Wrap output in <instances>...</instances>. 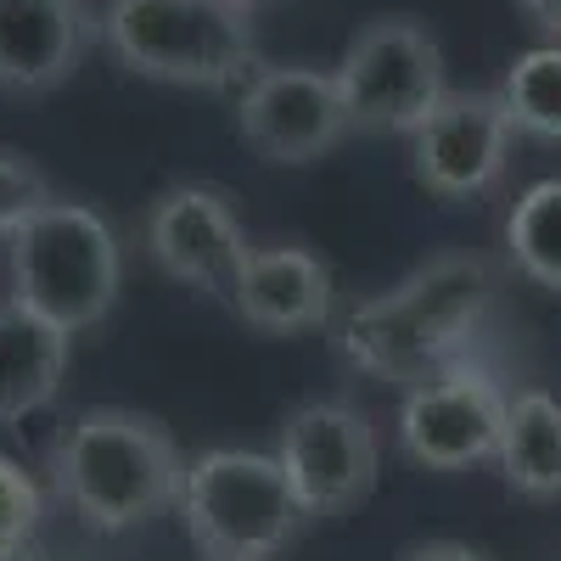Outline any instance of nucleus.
I'll use <instances>...</instances> for the list:
<instances>
[{"instance_id":"obj_7","label":"nucleus","mask_w":561,"mask_h":561,"mask_svg":"<svg viewBox=\"0 0 561 561\" xmlns=\"http://www.w3.org/2000/svg\"><path fill=\"white\" fill-rule=\"evenodd\" d=\"M275 460L309 517H343L377 489V427L348 399H309L280 421Z\"/></svg>"},{"instance_id":"obj_19","label":"nucleus","mask_w":561,"mask_h":561,"mask_svg":"<svg viewBox=\"0 0 561 561\" xmlns=\"http://www.w3.org/2000/svg\"><path fill=\"white\" fill-rule=\"evenodd\" d=\"M45 203H57L51 180H45L28 158L0 147V242H12Z\"/></svg>"},{"instance_id":"obj_15","label":"nucleus","mask_w":561,"mask_h":561,"mask_svg":"<svg viewBox=\"0 0 561 561\" xmlns=\"http://www.w3.org/2000/svg\"><path fill=\"white\" fill-rule=\"evenodd\" d=\"M500 478L523 500H561V404L539 388L517 393L500 433Z\"/></svg>"},{"instance_id":"obj_20","label":"nucleus","mask_w":561,"mask_h":561,"mask_svg":"<svg viewBox=\"0 0 561 561\" xmlns=\"http://www.w3.org/2000/svg\"><path fill=\"white\" fill-rule=\"evenodd\" d=\"M399 561H489L472 545H455V539H427V545H410Z\"/></svg>"},{"instance_id":"obj_6","label":"nucleus","mask_w":561,"mask_h":561,"mask_svg":"<svg viewBox=\"0 0 561 561\" xmlns=\"http://www.w3.org/2000/svg\"><path fill=\"white\" fill-rule=\"evenodd\" d=\"M348 124L365 135H415V124L444 102V51L415 18L365 23L337 62Z\"/></svg>"},{"instance_id":"obj_13","label":"nucleus","mask_w":561,"mask_h":561,"mask_svg":"<svg viewBox=\"0 0 561 561\" xmlns=\"http://www.w3.org/2000/svg\"><path fill=\"white\" fill-rule=\"evenodd\" d=\"M230 304L253 332L293 337V332H320L332 320L337 287L320 253L280 242V248H253L242 259L237 280H230Z\"/></svg>"},{"instance_id":"obj_4","label":"nucleus","mask_w":561,"mask_h":561,"mask_svg":"<svg viewBox=\"0 0 561 561\" xmlns=\"http://www.w3.org/2000/svg\"><path fill=\"white\" fill-rule=\"evenodd\" d=\"M7 248H12V304L34 309L68 337L107 320L124 280V253L113 225L96 208L57 197Z\"/></svg>"},{"instance_id":"obj_18","label":"nucleus","mask_w":561,"mask_h":561,"mask_svg":"<svg viewBox=\"0 0 561 561\" xmlns=\"http://www.w3.org/2000/svg\"><path fill=\"white\" fill-rule=\"evenodd\" d=\"M39 534V489L18 460L0 455V561H23Z\"/></svg>"},{"instance_id":"obj_21","label":"nucleus","mask_w":561,"mask_h":561,"mask_svg":"<svg viewBox=\"0 0 561 561\" xmlns=\"http://www.w3.org/2000/svg\"><path fill=\"white\" fill-rule=\"evenodd\" d=\"M517 7H523V18H528L534 28H545V34L561 39V0H517Z\"/></svg>"},{"instance_id":"obj_2","label":"nucleus","mask_w":561,"mask_h":561,"mask_svg":"<svg viewBox=\"0 0 561 561\" xmlns=\"http://www.w3.org/2000/svg\"><path fill=\"white\" fill-rule=\"evenodd\" d=\"M51 483L96 534H129L180 505L185 460L152 415L84 410L51 449Z\"/></svg>"},{"instance_id":"obj_3","label":"nucleus","mask_w":561,"mask_h":561,"mask_svg":"<svg viewBox=\"0 0 561 561\" xmlns=\"http://www.w3.org/2000/svg\"><path fill=\"white\" fill-rule=\"evenodd\" d=\"M102 34L135 79L158 84L225 90L264 68L253 7L242 0H113Z\"/></svg>"},{"instance_id":"obj_10","label":"nucleus","mask_w":561,"mask_h":561,"mask_svg":"<svg viewBox=\"0 0 561 561\" xmlns=\"http://www.w3.org/2000/svg\"><path fill=\"white\" fill-rule=\"evenodd\" d=\"M237 129L264 163H314L354 129L337 73L325 68H259L242 84Z\"/></svg>"},{"instance_id":"obj_8","label":"nucleus","mask_w":561,"mask_h":561,"mask_svg":"<svg viewBox=\"0 0 561 561\" xmlns=\"http://www.w3.org/2000/svg\"><path fill=\"white\" fill-rule=\"evenodd\" d=\"M511 399L478 365H444L438 377L404 388L399 404V444L427 472H466L500 455Z\"/></svg>"},{"instance_id":"obj_23","label":"nucleus","mask_w":561,"mask_h":561,"mask_svg":"<svg viewBox=\"0 0 561 561\" xmlns=\"http://www.w3.org/2000/svg\"><path fill=\"white\" fill-rule=\"evenodd\" d=\"M242 7H259V0H242Z\"/></svg>"},{"instance_id":"obj_9","label":"nucleus","mask_w":561,"mask_h":561,"mask_svg":"<svg viewBox=\"0 0 561 561\" xmlns=\"http://www.w3.org/2000/svg\"><path fill=\"white\" fill-rule=\"evenodd\" d=\"M511 129L500 90H444V102L415 124L410 169L444 203H472L494 192L511 163Z\"/></svg>"},{"instance_id":"obj_1","label":"nucleus","mask_w":561,"mask_h":561,"mask_svg":"<svg viewBox=\"0 0 561 561\" xmlns=\"http://www.w3.org/2000/svg\"><path fill=\"white\" fill-rule=\"evenodd\" d=\"M494 304V270L478 253H438L399 287L377 293L348 309L343 354L365 377L415 388L455 365V348L478 332V320Z\"/></svg>"},{"instance_id":"obj_12","label":"nucleus","mask_w":561,"mask_h":561,"mask_svg":"<svg viewBox=\"0 0 561 561\" xmlns=\"http://www.w3.org/2000/svg\"><path fill=\"white\" fill-rule=\"evenodd\" d=\"M96 34L90 0H0V90L51 96L84 62Z\"/></svg>"},{"instance_id":"obj_22","label":"nucleus","mask_w":561,"mask_h":561,"mask_svg":"<svg viewBox=\"0 0 561 561\" xmlns=\"http://www.w3.org/2000/svg\"><path fill=\"white\" fill-rule=\"evenodd\" d=\"M23 561H62V556H34V550H28V556H23Z\"/></svg>"},{"instance_id":"obj_14","label":"nucleus","mask_w":561,"mask_h":561,"mask_svg":"<svg viewBox=\"0 0 561 561\" xmlns=\"http://www.w3.org/2000/svg\"><path fill=\"white\" fill-rule=\"evenodd\" d=\"M68 332L23 304H0V421H23L57 399L68 377Z\"/></svg>"},{"instance_id":"obj_5","label":"nucleus","mask_w":561,"mask_h":561,"mask_svg":"<svg viewBox=\"0 0 561 561\" xmlns=\"http://www.w3.org/2000/svg\"><path fill=\"white\" fill-rule=\"evenodd\" d=\"M180 511L203 561H275L309 517L280 460L253 449L197 455L185 466Z\"/></svg>"},{"instance_id":"obj_17","label":"nucleus","mask_w":561,"mask_h":561,"mask_svg":"<svg viewBox=\"0 0 561 561\" xmlns=\"http://www.w3.org/2000/svg\"><path fill=\"white\" fill-rule=\"evenodd\" d=\"M500 102L517 135L534 140H561V39L534 45L500 79Z\"/></svg>"},{"instance_id":"obj_11","label":"nucleus","mask_w":561,"mask_h":561,"mask_svg":"<svg viewBox=\"0 0 561 561\" xmlns=\"http://www.w3.org/2000/svg\"><path fill=\"white\" fill-rule=\"evenodd\" d=\"M147 248L169 280L197 287V293H219V298H230V280H237L242 259L253 253L237 208L214 185H169L152 203Z\"/></svg>"},{"instance_id":"obj_16","label":"nucleus","mask_w":561,"mask_h":561,"mask_svg":"<svg viewBox=\"0 0 561 561\" xmlns=\"http://www.w3.org/2000/svg\"><path fill=\"white\" fill-rule=\"evenodd\" d=\"M505 248L528 280L561 293V180H539L505 219Z\"/></svg>"}]
</instances>
